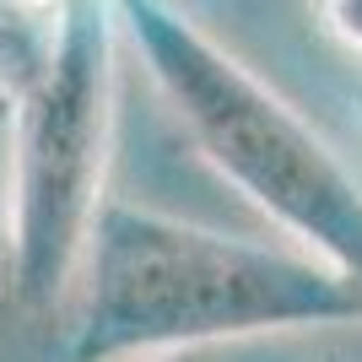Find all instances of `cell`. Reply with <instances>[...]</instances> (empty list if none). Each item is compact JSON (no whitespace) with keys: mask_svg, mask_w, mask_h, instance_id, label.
Returning a JSON list of instances; mask_svg holds the SVG:
<instances>
[{"mask_svg":"<svg viewBox=\"0 0 362 362\" xmlns=\"http://www.w3.org/2000/svg\"><path fill=\"white\" fill-rule=\"evenodd\" d=\"M54 319L65 362H136L362 325V287L292 243L227 238L108 195Z\"/></svg>","mask_w":362,"mask_h":362,"instance_id":"cell-1","label":"cell"},{"mask_svg":"<svg viewBox=\"0 0 362 362\" xmlns=\"http://www.w3.org/2000/svg\"><path fill=\"white\" fill-rule=\"evenodd\" d=\"M173 119L298 255L362 287V179L346 157L173 0H114Z\"/></svg>","mask_w":362,"mask_h":362,"instance_id":"cell-2","label":"cell"},{"mask_svg":"<svg viewBox=\"0 0 362 362\" xmlns=\"http://www.w3.org/2000/svg\"><path fill=\"white\" fill-rule=\"evenodd\" d=\"M44 33L11 81V276L22 314H60L76 259L108 200L119 11L44 0Z\"/></svg>","mask_w":362,"mask_h":362,"instance_id":"cell-3","label":"cell"},{"mask_svg":"<svg viewBox=\"0 0 362 362\" xmlns=\"http://www.w3.org/2000/svg\"><path fill=\"white\" fill-rule=\"evenodd\" d=\"M11 276V87L0 81V292Z\"/></svg>","mask_w":362,"mask_h":362,"instance_id":"cell-4","label":"cell"},{"mask_svg":"<svg viewBox=\"0 0 362 362\" xmlns=\"http://www.w3.org/2000/svg\"><path fill=\"white\" fill-rule=\"evenodd\" d=\"M319 16L341 44L362 54V0H319Z\"/></svg>","mask_w":362,"mask_h":362,"instance_id":"cell-5","label":"cell"},{"mask_svg":"<svg viewBox=\"0 0 362 362\" xmlns=\"http://www.w3.org/2000/svg\"><path fill=\"white\" fill-rule=\"evenodd\" d=\"M265 341H238V346H195V351H163V357H136V362H259Z\"/></svg>","mask_w":362,"mask_h":362,"instance_id":"cell-6","label":"cell"}]
</instances>
